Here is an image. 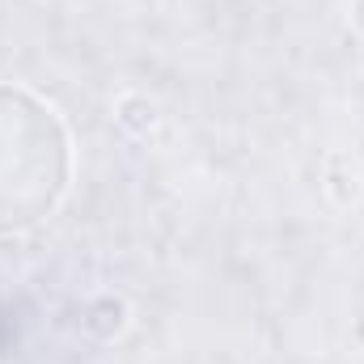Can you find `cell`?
<instances>
[{"mask_svg": "<svg viewBox=\"0 0 364 364\" xmlns=\"http://www.w3.org/2000/svg\"><path fill=\"white\" fill-rule=\"evenodd\" d=\"M68 186V136L30 93L0 85V233L30 229Z\"/></svg>", "mask_w": 364, "mask_h": 364, "instance_id": "obj_1", "label": "cell"}]
</instances>
